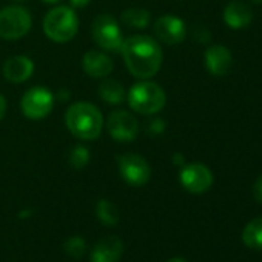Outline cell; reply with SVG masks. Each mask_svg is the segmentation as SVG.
I'll use <instances>...</instances> for the list:
<instances>
[{
	"instance_id": "cell-1",
	"label": "cell",
	"mask_w": 262,
	"mask_h": 262,
	"mask_svg": "<svg viewBox=\"0 0 262 262\" xmlns=\"http://www.w3.org/2000/svg\"><path fill=\"white\" fill-rule=\"evenodd\" d=\"M122 56L128 71L138 79H150L161 70L164 54L150 36H131L123 42Z\"/></svg>"
},
{
	"instance_id": "cell-2",
	"label": "cell",
	"mask_w": 262,
	"mask_h": 262,
	"mask_svg": "<svg viewBox=\"0 0 262 262\" xmlns=\"http://www.w3.org/2000/svg\"><path fill=\"white\" fill-rule=\"evenodd\" d=\"M70 133L82 141H94L100 136L103 117L99 108L88 102H74L65 113Z\"/></svg>"
},
{
	"instance_id": "cell-3",
	"label": "cell",
	"mask_w": 262,
	"mask_h": 262,
	"mask_svg": "<svg viewBox=\"0 0 262 262\" xmlns=\"http://www.w3.org/2000/svg\"><path fill=\"white\" fill-rule=\"evenodd\" d=\"M79 30V19L73 8L56 7L47 13L43 19V31L48 39L56 43L70 42Z\"/></svg>"
},
{
	"instance_id": "cell-4",
	"label": "cell",
	"mask_w": 262,
	"mask_h": 262,
	"mask_svg": "<svg viewBox=\"0 0 262 262\" xmlns=\"http://www.w3.org/2000/svg\"><path fill=\"white\" fill-rule=\"evenodd\" d=\"M167 102L165 91L155 82H138L129 88L128 103L131 110L139 114L159 113Z\"/></svg>"
},
{
	"instance_id": "cell-5",
	"label": "cell",
	"mask_w": 262,
	"mask_h": 262,
	"mask_svg": "<svg viewBox=\"0 0 262 262\" xmlns=\"http://www.w3.org/2000/svg\"><path fill=\"white\" fill-rule=\"evenodd\" d=\"M30 11L24 7H7L0 10V39L19 40L31 30Z\"/></svg>"
},
{
	"instance_id": "cell-6",
	"label": "cell",
	"mask_w": 262,
	"mask_h": 262,
	"mask_svg": "<svg viewBox=\"0 0 262 262\" xmlns=\"http://www.w3.org/2000/svg\"><path fill=\"white\" fill-rule=\"evenodd\" d=\"M91 36L100 48L113 53L122 51L125 40L122 37V31L117 22L111 16L108 14L97 16L91 25Z\"/></svg>"
},
{
	"instance_id": "cell-7",
	"label": "cell",
	"mask_w": 262,
	"mask_h": 262,
	"mask_svg": "<svg viewBox=\"0 0 262 262\" xmlns=\"http://www.w3.org/2000/svg\"><path fill=\"white\" fill-rule=\"evenodd\" d=\"M54 106V96L45 86L30 88L20 100L22 113L30 119H43L47 117Z\"/></svg>"
},
{
	"instance_id": "cell-8",
	"label": "cell",
	"mask_w": 262,
	"mask_h": 262,
	"mask_svg": "<svg viewBox=\"0 0 262 262\" xmlns=\"http://www.w3.org/2000/svg\"><path fill=\"white\" fill-rule=\"evenodd\" d=\"M117 162H119V173L126 184L133 187H142L150 181L151 168L147 159H144L142 156L122 155L119 156Z\"/></svg>"
},
{
	"instance_id": "cell-9",
	"label": "cell",
	"mask_w": 262,
	"mask_h": 262,
	"mask_svg": "<svg viewBox=\"0 0 262 262\" xmlns=\"http://www.w3.org/2000/svg\"><path fill=\"white\" fill-rule=\"evenodd\" d=\"M106 128L110 136L117 142H131L135 141L139 133L138 119L123 110H117L108 116Z\"/></svg>"
},
{
	"instance_id": "cell-10",
	"label": "cell",
	"mask_w": 262,
	"mask_h": 262,
	"mask_svg": "<svg viewBox=\"0 0 262 262\" xmlns=\"http://www.w3.org/2000/svg\"><path fill=\"white\" fill-rule=\"evenodd\" d=\"M181 184L187 191L201 194V193H205L211 187L213 174L210 168L205 167L204 164H199V162L188 164L181 171Z\"/></svg>"
},
{
	"instance_id": "cell-11",
	"label": "cell",
	"mask_w": 262,
	"mask_h": 262,
	"mask_svg": "<svg viewBox=\"0 0 262 262\" xmlns=\"http://www.w3.org/2000/svg\"><path fill=\"white\" fill-rule=\"evenodd\" d=\"M155 34L161 42L167 45H176L185 39L187 28H185V24L179 17L162 16L155 24Z\"/></svg>"
},
{
	"instance_id": "cell-12",
	"label": "cell",
	"mask_w": 262,
	"mask_h": 262,
	"mask_svg": "<svg viewBox=\"0 0 262 262\" xmlns=\"http://www.w3.org/2000/svg\"><path fill=\"white\" fill-rule=\"evenodd\" d=\"M82 67H83V71L94 79H103L110 76L114 68L113 60L105 53H100L96 50L86 51L83 54Z\"/></svg>"
},
{
	"instance_id": "cell-13",
	"label": "cell",
	"mask_w": 262,
	"mask_h": 262,
	"mask_svg": "<svg viewBox=\"0 0 262 262\" xmlns=\"http://www.w3.org/2000/svg\"><path fill=\"white\" fill-rule=\"evenodd\" d=\"M231 53L224 45H213L205 51V67L214 76H225L231 68Z\"/></svg>"
},
{
	"instance_id": "cell-14",
	"label": "cell",
	"mask_w": 262,
	"mask_h": 262,
	"mask_svg": "<svg viewBox=\"0 0 262 262\" xmlns=\"http://www.w3.org/2000/svg\"><path fill=\"white\" fill-rule=\"evenodd\" d=\"M34 63L27 56H14L10 57L4 65V76L7 80L13 83H22L33 76Z\"/></svg>"
},
{
	"instance_id": "cell-15",
	"label": "cell",
	"mask_w": 262,
	"mask_h": 262,
	"mask_svg": "<svg viewBox=\"0 0 262 262\" xmlns=\"http://www.w3.org/2000/svg\"><path fill=\"white\" fill-rule=\"evenodd\" d=\"M123 244L117 236H106L100 239L91 254L93 262H117L122 256Z\"/></svg>"
},
{
	"instance_id": "cell-16",
	"label": "cell",
	"mask_w": 262,
	"mask_h": 262,
	"mask_svg": "<svg viewBox=\"0 0 262 262\" xmlns=\"http://www.w3.org/2000/svg\"><path fill=\"white\" fill-rule=\"evenodd\" d=\"M251 19H253L251 8L239 2V0H234V2L228 4L224 10V20L233 30H241V28L248 27Z\"/></svg>"
},
{
	"instance_id": "cell-17",
	"label": "cell",
	"mask_w": 262,
	"mask_h": 262,
	"mask_svg": "<svg viewBox=\"0 0 262 262\" xmlns=\"http://www.w3.org/2000/svg\"><path fill=\"white\" fill-rule=\"evenodd\" d=\"M99 96L110 105H120L125 100V88L114 79H106L99 86Z\"/></svg>"
},
{
	"instance_id": "cell-18",
	"label": "cell",
	"mask_w": 262,
	"mask_h": 262,
	"mask_svg": "<svg viewBox=\"0 0 262 262\" xmlns=\"http://www.w3.org/2000/svg\"><path fill=\"white\" fill-rule=\"evenodd\" d=\"M242 242L253 250H262V217L250 221L242 230Z\"/></svg>"
},
{
	"instance_id": "cell-19",
	"label": "cell",
	"mask_w": 262,
	"mask_h": 262,
	"mask_svg": "<svg viewBox=\"0 0 262 262\" xmlns=\"http://www.w3.org/2000/svg\"><path fill=\"white\" fill-rule=\"evenodd\" d=\"M150 19H151V14L142 8H131L122 13V22L129 28L144 30L148 27Z\"/></svg>"
},
{
	"instance_id": "cell-20",
	"label": "cell",
	"mask_w": 262,
	"mask_h": 262,
	"mask_svg": "<svg viewBox=\"0 0 262 262\" xmlns=\"http://www.w3.org/2000/svg\"><path fill=\"white\" fill-rule=\"evenodd\" d=\"M96 211H97L99 219H100L103 224H106V225H114V224L119 221V211H117V207H116L113 202L106 201V199L99 201Z\"/></svg>"
},
{
	"instance_id": "cell-21",
	"label": "cell",
	"mask_w": 262,
	"mask_h": 262,
	"mask_svg": "<svg viewBox=\"0 0 262 262\" xmlns=\"http://www.w3.org/2000/svg\"><path fill=\"white\" fill-rule=\"evenodd\" d=\"M68 161H70L71 167L83 168L90 162V151L82 145H76V147L71 148V151L68 155Z\"/></svg>"
},
{
	"instance_id": "cell-22",
	"label": "cell",
	"mask_w": 262,
	"mask_h": 262,
	"mask_svg": "<svg viewBox=\"0 0 262 262\" xmlns=\"http://www.w3.org/2000/svg\"><path fill=\"white\" fill-rule=\"evenodd\" d=\"M65 250L68 251V254L74 256V257H80L85 251V242L82 237H70L67 242H65Z\"/></svg>"
},
{
	"instance_id": "cell-23",
	"label": "cell",
	"mask_w": 262,
	"mask_h": 262,
	"mask_svg": "<svg viewBox=\"0 0 262 262\" xmlns=\"http://www.w3.org/2000/svg\"><path fill=\"white\" fill-rule=\"evenodd\" d=\"M253 196L256 201L262 202V174L256 179V182L253 185Z\"/></svg>"
},
{
	"instance_id": "cell-24",
	"label": "cell",
	"mask_w": 262,
	"mask_h": 262,
	"mask_svg": "<svg viewBox=\"0 0 262 262\" xmlns=\"http://www.w3.org/2000/svg\"><path fill=\"white\" fill-rule=\"evenodd\" d=\"M73 8H85L86 5H90L91 0H70Z\"/></svg>"
},
{
	"instance_id": "cell-25",
	"label": "cell",
	"mask_w": 262,
	"mask_h": 262,
	"mask_svg": "<svg viewBox=\"0 0 262 262\" xmlns=\"http://www.w3.org/2000/svg\"><path fill=\"white\" fill-rule=\"evenodd\" d=\"M5 113H7V100L2 94H0V120L4 119Z\"/></svg>"
},
{
	"instance_id": "cell-26",
	"label": "cell",
	"mask_w": 262,
	"mask_h": 262,
	"mask_svg": "<svg viewBox=\"0 0 262 262\" xmlns=\"http://www.w3.org/2000/svg\"><path fill=\"white\" fill-rule=\"evenodd\" d=\"M168 262H188V260L184 259V257H173V259H170Z\"/></svg>"
},
{
	"instance_id": "cell-27",
	"label": "cell",
	"mask_w": 262,
	"mask_h": 262,
	"mask_svg": "<svg viewBox=\"0 0 262 262\" xmlns=\"http://www.w3.org/2000/svg\"><path fill=\"white\" fill-rule=\"evenodd\" d=\"M45 4H57V2H60V0H43Z\"/></svg>"
},
{
	"instance_id": "cell-28",
	"label": "cell",
	"mask_w": 262,
	"mask_h": 262,
	"mask_svg": "<svg viewBox=\"0 0 262 262\" xmlns=\"http://www.w3.org/2000/svg\"><path fill=\"white\" fill-rule=\"evenodd\" d=\"M250 2H253L256 5H262V0H250Z\"/></svg>"
},
{
	"instance_id": "cell-29",
	"label": "cell",
	"mask_w": 262,
	"mask_h": 262,
	"mask_svg": "<svg viewBox=\"0 0 262 262\" xmlns=\"http://www.w3.org/2000/svg\"><path fill=\"white\" fill-rule=\"evenodd\" d=\"M16 2H25V0H16Z\"/></svg>"
}]
</instances>
